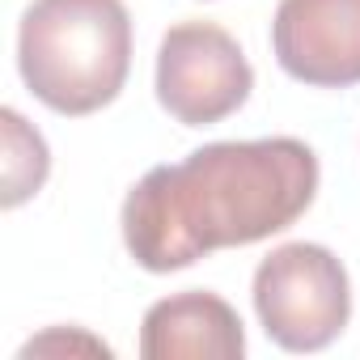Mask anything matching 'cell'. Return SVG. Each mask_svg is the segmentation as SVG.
<instances>
[{
  "label": "cell",
  "instance_id": "cell-1",
  "mask_svg": "<svg viewBox=\"0 0 360 360\" xmlns=\"http://www.w3.org/2000/svg\"><path fill=\"white\" fill-rule=\"evenodd\" d=\"M318 157L297 136L217 140L174 165H153L123 200V246L153 276L212 250L284 233L318 195Z\"/></svg>",
  "mask_w": 360,
  "mask_h": 360
},
{
  "label": "cell",
  "instance_id": "cell-2",
  "mask_svg": "<svg viewBox=\"0 0 360 360\" xmlns=\"http://www.w3.org/2000/svg\"><path fill=\"white\" fill-rule=\"evenodd\" d=\"M26 89L56 115H94L131 72V18L123 0H30L18 30Z\"/></svg>",
  "mask_w": 360,
  "mask_h": 360
},
{
  "label": "cell",
  "instance_id": "cell-3",
  "mask_svg": "<svg viewBox=\"0 0 360 360\" xmlns=\"http://www.w3.org/2000/svg\"><path fill=\"white\" fill-rule=\"evenodd\" d=\"M255 314L284 352L330 347L352 318L347 267L318 242H288L255 271Z\"/></svg>",
  "mask_w": 360,
  "mask_h": 360
},
{
  "label": "cell",
  "instance_id": "cell-4",
  "mask_svg": "<svg viewBox=\"0 0 360 360\" xmlns=\"http://www.w3.org/2000/svg\"><path fill=\"white\" fill-rule=\"evenodd\" d=\"M255 68L217 22H178L157 47V102L183 127H212L246 106Z\"/></svg>",
  "mask_w": 360,
  "mask_h": 360
},
{
  "label": "cell",
  "instance_id": "cell-5",
  "mask_svg": "<svg viewBox=\"0 0 360 360\" xmlns=\"http://www.w3.org/2000/svg\"><path fill=\"white\" fill-rule=\"evenodd\" d=\"M271 51L301 85H360V0H280L271 18Z\"/></svg>",
  "mask_w": 360,
  "mask_h": 360
},
{
  "label": "cell",
  "instance_id": "cell-6",
  "mask_svg": "<svg viewBox=\"0 0 360 360\" xmlns=\"http://www.w3.org/2000/svg\"><path fill=\"white\" fill-rule=\"evenodd\" d=\"M242 352L246 330L238 309L208 288L161 297L140 322L144 360H242Z\"/></svg>",
  "mask_w": 360,
  "mask_h": 360
},
{
  "label": "cell",
  "instance_id": "cell-7",
  "mask_svg": "<svg viewBox=\"0 0 360 360\" xmlns=\"http://www.w3.org/2000/svg\"><path fill=\"white\" fill-rule=\"evenodd\" d=\"M0 123H5V195L0 204L5 208H22L30 195L43 191L47 174H51V153L39 127H30L22 119V110L5 106L0 110Z\"/></svg>",
  "mask_w": 360,
  "mask_h": 360
},
{
  "label": "cell",
  "instance_id": "cell-8",
  "mask_svg": "<svg viewBox=\"0 0 360 360\" xmlns=\"http://www.w3.org/2000/svg\"><path fill=\"white\" fill-rule=\"evenodd\" d=\"M60 352H85V356H110V343H102L98 335H89V330H68V326H51L47 335H39V339H30L26 347H22V356L30 360V356H60Z\"/></svg>",
  "mask_w": 360,
  "mask_h": 360
}]
</instances>
